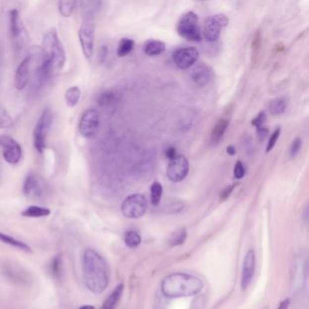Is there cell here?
I'll return each mask as SVG.
<instances>
[{
	"mask_svg": "<svg viewBox=\"0 0 309 309\" xmlns=\"http://www.w3.org/2000/svg\"><path fill=\"white\" fill-rule=\"evenodd\" d=\"M41 53V63L38 67L40 77L49 78L64 68L66 60L64 46L54 28L49 29L44 36Z\"/></svg>",
	"mask_w": 309,
	"mask_h": 309,
	"instance_id": "1",
	"label": "cell"
},
{
	"mask_svg": "<svg viewBox=\"0 0 309 309\" xmlns=\"http://www.w3.org/2000/svg\"><path fill=\"white\" fill-rule=\"evenodd\" d=\"M83 268L87 288L94 294L103 293L109 284V268L103 258L94 250H87Z\"/></svg>",
	"mask_w": 309,
	"mask_h": 309,
	"instance_id": "2",
	"label": "cell"
},
{
	"mask_svg": "<svg viewBox=\"0 0 309 309\" xmlns=\"http://www.w3.org/2000/svg\"><path fill=\"white\" fill-rule=\"evenodd\" d=\"M203 282L199 277L185 273H174L161 283V292L169 299L192 297L200 293Z\"/></svg>",
	"mask_w": 309,
	"mask_h": 309,
	"instance_id": "3",
	"label": "cell"
},
{
	"mask_svg": "<svg viewBox=\"0 0 309 309\" xmlns=\"http://www.w3.org/2000/svg\"><path fill=\"white\" fill-rule=\"evenodd\" d=\"M53 122V112L50 108H44L43 112L38 119L34 129V145L39 154H42L47 147V136Z\"/></svg>",
	"mask_w": 309,
	"mask_h": 309,
	"instance_id": "4",
	"label": "cell"
},
{
	"mask_svg": "<svg viewBox=\"0 0 309 309\" xmlns=\"http://www.w3.org/2000/svg\"><path fill=\"white\" fill-rule=\"evenodd\" d=\"M177 31L183 38L190 41L199 42L202 40L201 27L199 25V17L197 14L190 11L181 16L178 22Z\"/></svg>",
	"mask_w": 309,
	"mask_h": 309,
	"instance_id": "5",
	"label": "cell"
},
{
	"mask_svg": "<svg viewBox=\"0 0 309 309\" xmlns=\"http://www.w3.org/2000/svg\"><path fill=\"white\" fill-rule=\"evenodd\" d=\"M148 208L146 198L142 194H132L122 203V212L128 219H139L143 217Z\"/></svg>",
	"mask_w": 309,
	"mask_h": 309,
	"instance_id": "6",
	"label": "cell"
},
{
	"mask_svg": "<svg viewBox=\"0 0 309 309\" xmlns=\"http://www.w3.org/2000/svg\"><path fill=\"white\" fill-rule=\"evenodd\" d=\"M9 27L13 45L16 50H20L28 42V35L20 18L19 12L16 9H12L9 12Z\"/></svg>",
	"mask_w": 309,
	"mask_h": 309,
	"instance_id": "7",
	"label": "cell"
},
{
	"mask_svg": "<svg viewBox=\"0 0 309 309\" xmlns=\"http://www.w3.org/2000/svg\"><path fill=\"white\" fill-rule=\"evenodd\" d=\"M229 23V18L224 14H216L209 16L204 22L203 37L208 42H215L219 38L221 29Z\"/></svg>",
	"mask_w": 309,
	"mask_h": 309,
	"instance_id": "8",
	"label": "cell"
},
{
	"mask_svg": "<svg viewBox=\"0 0 309 309\" xmlns=\"http://www.w3.org/2000/svg\"><path fill=\"white\" fill-rule=\"evenodd\" d=\"M0 147L3 149V157L6 162L16 164L21 160V146L10 136L5 134L0 136Z\"/></svg>",
	"mask_w": 309,
	"mask_h": 309,
	"instance_id": "9",
	"label": "cell"
},
{
	"mask_svg": "<svg viewBox=\"0 0 309 309\" xmlns=\"http://www.w3.org/2000/svg\"><path fill=\"white\" fill-rule=\"evenodd\" d=\"M100 116L95 109H88L83 113L79 123V132L85 138H92L99 128Z\"/></svg>",
	"mask_w": 309,
	"mask_h": 309,
	"instance_id": "10",
	"label": "cell"
},
{
	"mask_svg": "<svg viewBox=\"0 0 309 309\" xmlns=\"http://www.w3.org/2000/svg\"><path fill=\"white\" fill-rule=\"evenodd\" d=\"M190 170V164L186 157L178 155L170 161L167 168V177L172 182H181L186 178Z\"/></svg>",
	"mask_w": 309,
	"mask_h": 309,
	"instance_id": "11",
	"label": "cell"
},
{
	"mask_svg": "<svg viewBox=\"0 0 309 309\" xmlns=\"http://www.w3.org/2000/svg\"><path fill=\"white\" fill-rule=\"evenodd\" d=\"M78 37L80 41L83 53L86 59L91 60L94 55V47H95V29L89 23H83L81 25Z\"/></svg>",
	"mask_w": 309,
	"mask_h": 309,
	"instance_id": "12",
	"label": "cell"
},
{
	"mask_svg": "<svg viewBox=\"0 0 309 309\" xmlns=\"http://www.w3.org/2000/svg\"><path fill=\"white\" fill-rule=\"evenodd\" d=\"M173 62L180 69L185 70L192 67L199 58V51L193 47L177 49L172 55Z\"/></svg>",
	"mask_w": 309,
	"mask_h": 309,
	"instance_id": "13",
	"label": "cell"
},
{
	"mask_svg": "<svg viewBox=\"0 0 309 309\" xmlns=\"http://www.w3.org/2000/svg\"><path fill=\"white\" fill-rule=\"evenodd\" d=\"M33 55H28L18 65L15 75V87L18 91L25 89L29 81L30 64L32 62Z\"/></svg>",
	"mask_w": 309,
	"mask_h": 309,
	"instance_id": "14",
	"label": "cell"
},
{
	"mask_svg": "<svg viewBox=\"0 0 309 309\" xmlns=\"http://www.w3.org/2000/svg\"><path fill=\"white\" fill-rule=\"evenodd\" d=\"M255 271V253L254 251H250L245 257V260L243 263L242 276H241V288L242 290H246L251 284L252 277Z\"/></svg>",
	"mask_w": 309,
	"mask_h": 309,
	"instance_id": "15",
	"label": "cell"
},
{
	"mask_svg": "<svg viewBox=\"0 0 309 309\" xmlns=\"http://www.w3.org/2000/svg\"><path fill=\"white\" fill-rule=\"evenodd\" d=\"M23 192L27 197L30 199H39L42 196L43 187L35 174L30 173L26 178L23 186Z\"/></svg>",
	"mask_w": 309,
	"mask_h": 309,
	"instance_id": "16",
	"label": "cell"
},
{
	"mask_svg": "<svg viewBox=\"0 0 309 309\" xmlns=\"http://www.w3.org/2000/svg\"><path fill=\"white\" fill-rule=\"evenodd\" d=\"M211 70L206 64H200L196 65L191 72V78L195 85L200 87L208 86L211 80Z\"/></svg>",
	"mask_w": 309,
	"mask_h": 309,
	"instance_id": "17",
	"label": "cell"
},
{
	"mask_svg": "<svg viewBox=\"0 0 309 309\" xmlns=\"http://www.w3.org/2000/svg\"><path fill=\"white\" fill-rule=\"evenodd\" d=\"M229 120L228 118L221 117L219 121L214 125L210 133V140L213 144L219 143L222 139L224 134L226 133L227 129L229 127Z\"/></svg>",
	"mask_w": 309,
	"mask_h": 309,
	"instance_id": "18",
	"label": "cell"
},
{
	"mask_svg": "<svg viewBox=\"0 0 309 309\" xmlns=\"http://www.w3.org/2000/svg\"><path fill=\"white\" fill-rule=\"evenodd\" d=\"M165 44L160 40H154V39H151L146 41L144 44V53L150 56H154V55H159L161 54L165 51Z\"/></svg>",
	"mask_w": 309,
	"mask_h": 309,
	"instance_id": "19",
	"label": "cell"
},
{
	"mask_svg": "<svg viewBox=\"0 0 309 309\" xmlns=\"http://www.w3.org/2000/svg\"><path fill=\"white\" fill-rule=\"evenodd\" d=\"M262 35L259 29L257 30L254 38L251 44V63L253 65H256L258 58L259 56V53L261 50Z\"/></svg>",
	"mask_w": 309,
	"mask_h": 309,
	"instance_id": "20",
	"label": "cell"
},
{
	"mask_svg": "<svg viewBox=\"0 0 309 309\" xmlns=\"http://www.w3.org/2000/svg\"><path fill=\"white\" fill-rule=\"evenodd\" d=\"M123 291V285H119L117 288H115L112 293L108 297V299L105 300V302L103 305L102 309H114L116 305L118 304L119 300L122 297Z\"/></svg>",
	"mask_w": 309,
	"mask_h": 309,
	"instance_id": "21",
	"label": "cell"
},
{
	"mask_svg": "<svg viewBox=\"0 0 309 309\" xmlns=\"http://www.w3.org/2000/svg\"><path fill=\"white\" fill-rule=\"evenodd\" d=\"M81 89L78 86H71L65 92L64 99L67 106L75 107L80 101Z\"/></svg>",
	"mask_w": 309,
	"mask_h": 309,
	"instance_id": "22",
	"label": "cell"
},
{
	"mask_svg": "<svg viewBox=\"0 0 309 309\" xmlns=\"http://www.w3.org/2000/svg\"><path fill=\"white\" fill-rule=\"evenodd\" d=\"M117 102V96L112 91H105L98 96L97 103L102 108H109Z\"/></svg>",
	"mask_w": 309,
	"mask_h": 309,
	"instance_id": "23",
	"label": "cell"
},
{
	"mask_svg": "<svg viewBox=\"0 0 309 309\" xmlns=\"http://www.w3.org/2000/svg\"><path fill=\"white\" fill-rule=\"evenodd\" d=\"M0 241L4 242L7 245L13 246V247H15L16 249H19L21 251H26V252H31V248L29 246L27 245L26 243L22 242L20 240H16V239L12 238L11 236L1 233V232H0Z\"/></svg>",
	"mask_w": 309,
	"mask_h": 309,
	"instance_id": "24",
	"label": "cell"
},
{
	"mask_svg": "<svg viewBox=\"0 0 309 309\" xmlns=\"http://www.w3.org/2000/svg\"><path fill=\"white\" fill-rule=\"evenodd\" d=\"M51 213L50 209L47 208H42L38 206H30L26 208L24 211H22V215L28 218H40L46 217Z\"/></svg>",
	"mask_w": 309,
	"mask_h": 309,
	"instance_id": "25",
	"label": "cell"
},
{
	"mask_svg": "<svg viewBox=\"0 0 309 309\" xmlns=\"http://www.w3.org/2000/svg\"><path fill=\"white\" fill-rule=\"evenodd\" d=\"M134 42L130 38H122L118 44L117 55L119 57H123L128 55L133 51Z\"/></svg>",
	"mask_w": 309,
	"mask_h": 309,
	"instance_id": "26",
	"label": "cell"
},
{
	"mask_svg": "<svg viewBox=\"0 0 309 309\" xmlns=\"http://www.w3.org/2000/svg\"><path fill=\"white\" fill-rule=\"evenodd\" d=\"M162 196V186L160 182L154 181L151 186V203L154 206H158Z\"/></svg>",
	"mask_w": 309,
	"mask_h": 309,
	"instance_id": "27",
	"label": "cell"
},
{
	"mask_svg": "<svg viewBox=\"0 0 309 309\" xmlns=\"http://www.w3.org/2000/svg\"><path fill=\"white\" fill-rule=\"evenodd\" d=\"M58 10L61 16L64 17H69L72 16L75 9L76 2L75 1H59Z\"/></svg>",
	"mask_w": 309,
	"mask_h": 309,
	"instance_id": "28",
	"label": "cell"
},
{
	"mask_svg": "<svg viewBox=\"0 0 309 309\" xmlns=\"http://www.w3.org/2000/svg\"><path fill=\"white\" fill-rule=\"evenodd\" d=\"M141 241H142L141 236L136 231H133V230L128 231L124 237V242L130 249L137 248L140 245Z\"/></svg>",
	"mask_w": 309,
	"mask_h": 309,
	"instance_id": "29",
	"label": "cell"
},
{
	"mask_svg": "<svg viewBox=\"0 0 309 309\" xmlns=\"http://www.w3.org/2000/svg\"><path fill=\"white\" fill-rule=\"evenodd\" d=\"M285 109H286V102L282 98H278L270 103L269 110L274 115L281 114L285 111Z\"/></svg>",
	"mask_w": 309,
	"mask_h": 309,
	"instance_id": "30",
	"label": "cell"
},
{
	"mask_svg": "<svg viewBox=\"0 0 309 309\" xmlns=\"http://www.w3.org/2000/svg\"><path fill=\"white\" fill-rule=\"evenodd\" d=\"M187 238V231L184 229L178 230L171 236L170 243L171 246H178L182 244Z\"/></svg>",
	"mask_w": 309,
	"mask_h": 309,
	"instance_id": "31",
	"label": "cell"
},
{
	"mask_svg": "<svg viewBox=\"0 0 309 309\" xmlns=\"http://www.w3.org/2000/svg\"><path fill=\"white\" fill-rule=\"evenodd\" d=\"M62 272V258L61 257H55L51 263V273L53 277H59Z\"/></svg>",
	"mask_w": 309,
	"mask_h": 309,
	"instance_id": "32",
	"label": "cell"
},
{
	"mask_svg": "<svg viewBox=\"0 0 309 309\" xmlns=\"http://www.w3.org/2000/svg\"><path fill=\"white\" fill-rule=\"evenodd\" d=\"M14 122L10 117V115L5 112V111H1L0 112V129L10 128L13 126Z\"/></svg>",
	"mask_w": 309,
	"mask_h": 309,
	"instance_id": "33",
	"label": "cell"
},
{
	"mask_svg": "<svg viewBox=\"0 0 309 309\" xmlns=\"http://www.w3.org/2000/svg\"><path fill=\"white\" fill-rule=\"evenodd\" d=\"M280 133H281V128L280 127H277L273 133H272L270 138L268 140V143L266 145V153H269L270 151L273 150V148L275 147V145L277 144V140L280 136Z\"/></svg>",
	"mask_w": 309,
	"mask_h": 309,
	"instance_id": "34",
	"label": "cell"
},
{
	"mask_svg": "<svg viewBox=\"0 0 309 309\" xmlns=\"http://www.w3.org/2000/svg\"><path fill=\"white\" fill-rule=\"evenodd\" d=\"M301 146H302V141L300 138H296L292 142L291 146H290V151H289V154L291 158H295L297 155L299 154L300 149H301Z\"/></svg>",
	"mask_w": 309,
	"mask_h": 309,
	"instance_id": "35",
	"label": "cell"
},
{
	"mask_svg": "<svg viewBox=\"0 0 309 309\" xmlns=\"http://www.w3.org/2000/svg\"><path fill=\"white\" fill-rule=\"evenodd\" d=\"M244 176H245V168H244V165H243V163L240 160H238L235 163L234 177L237 180H240Z\"/></svg>",
	"mask_w": 309,
	"mask_h": 309,
	"instance_id": "36",
	"label": "cell"
},
{
	"mask_svg": "<svg viewBox=\"0 0 309 309\" xmlns=\"http://www.w3.org/2000/svg\"><path fill=\"white\" fill-rule=\"evenodd\" d=\"M266 119V116L265 112H260L257 115L256 117L251 121V123L253 126H255L257 128H259V127L263 126Z\"/></svg>",
	"mask_w": 309,
	"mask_h": 309,
	"instance_id": "37",
	"label": "cell"
},
{
	"mask_svg": "<svg viewBox=\"0 0 309 309\" xmlns=\"http://www.w3.org/2000/svg\"><path fill=\"white\" fill-rule=\"evenodd\" d=\"M164 154H165L166 158L171 161V160H173L174 158H176L177 156H178L177 155L176 148L174 146H172V145L168 146L166 148L165 151H164Z\"/></svg>",
	"mask_w": 309,
	"mask_h": 309,
	"instance_id": "38",
	"label": "cell"
},
{
	"mask_svg": "<svg viewBox=\"0 0 309 309\" xmlns=\"http://www.w3.org/2000/svg\"><path fill=\"white\" fill-rule=\"evenodd\" d=\"M268 133H269L268 129L265 128L263 126L259 127V128H257V134H258V137L260 141H264L267 137Z\"/></svg>",
	"mask_w": 309,
	"mask_h": 309,
	"instance_id": "39",
	"label": "cell"
},
{
	"mask_svg": "<svg viewBox=\"0 0 309 309\" xmlns=\"http://www.w3.org/2000/svg\"><path fill=\"white\" fill-rule=\"evenodd\" d=\"M235 187H236V184H233L231 186L227 187L224 191H222L221 194H220V200L221 201L227 200L229 198V195H230V193L234 190Z\"/></svg>",
	"mask_w": 309,
	"mask_h": 309,
	"instance_id": "40",
	"label": "cell"
},
{
	"mask_svg": "<svg viewBox=\"0 0 309 309\" xmlns=\"http://www.w3.org/2000/svg\"><path fill=\"white\" fill-rule=\"evenodd\" d=\"M289 304H290V299H285L284 301H282V303L279 305V307H278L277 309H288Z\"/></svg>",
	"mask_w": 309,
	"mask_h": 309,
	"instance_id": "41",
	"label": "cell"
},
{
	"mask_svg": "<svg viewBox=\"0 0 309 309\" xmlns=\"http://www.w3.org/2000/svg\"><path fill=\"white\" fill-rule=\"evenodd\" d=\"M227 153H228V154L231 155V156L236 154L237 150H236V147H235L234 145H229L227 147Z\"/></svg>",
	"mask_w": 309,
	"mask_h": 309,
	"instance_id": "42",
	"label": "cell"
},
{
	"mask_svg": "<svg viewBox=\"0 0 309 309\" xmlns=\"http://www.w3.org/2000/svg\"><path fill=\"white\" fill-rule=\"evenodd\" d=\"M100 53H101V56H100V58L105 59V57H106L107 53L106 47H103V48H102L101 51H100Z\"/></svg>",
	"mask_w": 309,
	"mask_h": 309,
	"instance_id": "43",
	"label": "cell"
},
{
	"mask_svg": "<svg viewBox=\"0 0 309 309\" xmlns=\"http://www.w3.org/2000/svg\"><path fill=\"white\" fill-rule=\"evenodd\" d=\"M79 309H96L93 306H89V305H87V306H83V307H81Z\"/></svg>",
	"mask_w": 309,
	"mask_h": 309,
	"instance_id": "44",
	"label": "cell"
}]
</instances>
